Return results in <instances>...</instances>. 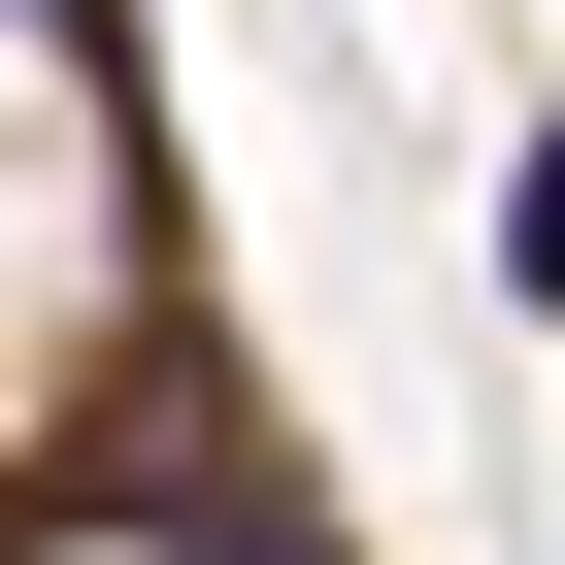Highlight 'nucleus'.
<instances>
[{
	"label": "nucleus",
	"mask_w": 565,
	"mask_h": 565,
	"mask_svg": "<svg viewBox=\"0 0 565 565\" xmlns=\"http://www.w3.org/2000/svg\"><path fill=\"white\" fill-rule=\"evenodd\" d=\"M499 300H565V134H532V167H499Z\"/></svg>",
	"instance_id": "f257e3e1"
},
{
	"label": "nucleus",
	"mask_w": 565,
	"mask_h": 565,
	"mask_svg": "<svg viewBox=\"0 0 565 565\" xmlns=\"http://www.w3.org/2000/svg\"><path fill=\"white\" fill-rule=\"evenodd\" d=\"M100 34H134V0H67V67H100Z\"/></svg>",
	"instance_id": "f03ea898"
}]
</instances>
